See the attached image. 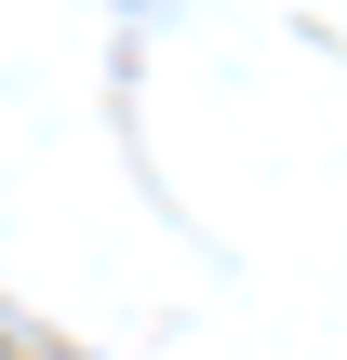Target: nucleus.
Returning <instances> with one entry per match:
<instances>
[{"label": "nucleus", "instance_id": "1", "mask_svg": "<svg viewBox=\"0 0 347 360\" xmlns=\"http://www.w3.org/2000/svg\"><path fill=\"white\" fill-rule=\"evenodd\" d=\"M0 360H67L53 334H27V321H0Z\"/></svg>", "mask_w": 347, "mask_h": 360}]
</instances>
